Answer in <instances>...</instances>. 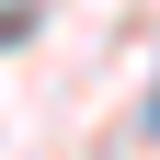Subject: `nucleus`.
<instances>
[{
    "label": "nucleus",
    "instance_id": "obj_1",
    "mask_svg": "<svg viewBox=\"0 0 160 160\" xmlns=\"http://www.w3.org/2000/svg\"><path fill=\"white\" fill-rule=\"evenodd\" d=\"M149 126H160V92H149Z\"/></svg>",
    "mask_w": 160,
    "mask_h": 160
}]
</instances>
